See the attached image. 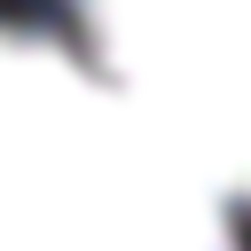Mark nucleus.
<instances>
[{"label":"nucleus","mask_w":251,"mask_h":251,"mask_svg":"<svg viewBox=\"0 0 251 251\" xmlns=\"http://www.w3.org/2000/svg\"><path fill=\"white\" fill-rule=\"evenodd\" d=\"M227 204L94 55L0 24V251H243Z\"/></svg>","instance_id":"f257e3e1"},{"label":"nucleus","mask_w":251,"mask_h":251,"mask_svg":"<svg viewBox=\"0 0 251 251\" xmlns=\"http://www.w3.org/2000/svg\"><path fill=\"white\" fill-rule=\"evenodd\" d=\"M94 63L227 188L251 196V0H78Z\"/></svg>","instance_id":"f03ea898"}]
</instances>
